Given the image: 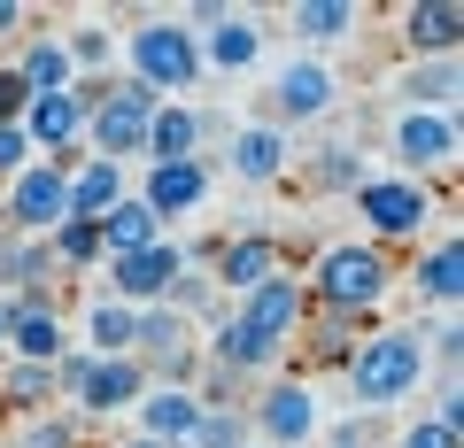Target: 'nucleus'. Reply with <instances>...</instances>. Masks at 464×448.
Wrapping results in <instances>:
<instances>
[{
  "label": "nucleus",
  "mask_w": 464,
  "mask_h": 448,
  "mask_svg": "<svg viewBox=\"0 0 464 448\" xmlns=\"http://www.w3.org/2000/svg\"><path fill=\"white\" fill-rule=\"evenodd\" d=\"M402 286L395 255L372 248V240H325V248L310 255V271H302V294H310V310H333V317H356V325H372V317L387 310V294Z\"/></svg>",
  "instance_id": "f257e3e1"
},
{
  "label": "nucleus",
  "mask_w": 464,
  "mask_h": 448,
  "mask_svg": "<svg viewBox=\"0 0 464 448\" xmlns=\"http://www.w3.org/2000/svg\"><path fill=\"white\" fill-rule=\"evenodd\" d=\"M426 332H418V317L411 325H372L364 340H356V356H348V371H341V386H348V402L364 417H380V410H402V402L426 386Z\"/></svg>",
  "instance_id": "f03ea898"
},
{
  "label": "nucleus",
  "mask_w": 464,
  "mask_h": 448,
  "mask_svg": "<svg viewBox=\"0 0 464 448\" xmlns=\"http://www.w3.org/2000/svg\"><path fill=\"white\" fill-rule=\"evenodd\" d=\"M116 54H124V78L148 85L155 100H186L201 85V47L179 16H140L132 32L116 39Z\"/></svg>",
  "instance_id": "7ed1b4c3"
},
{
  "label": "nucleus",
  "mask_w": 464,
  "mask_h": 448,
  "mask_svg": "<svg viewBox=\"0 0 464 448\" xmlns=\"http://www.w3.org/2000/svg\"><path fill=\"white\" fill-rule=\"evenodd\" d=\"M356 224H364V240L372 248H418V240L441 224V201H433V186H418V178H395V170H372L364 186H356Z\"/></svg>",
  "instance_id": "20e7f679"
},
{
  "label": "nucleus",
  "mask_w": 464,
  "mask_h": 448,
  "mask_svg": "<svg viewBox=\"0 0 464 448\" xmlns=\"http://www.w3.org/2000/svg\"><path fill=\"white\" fill-rule=\"evenodd\" d=\"M248 433H256V448H310L317 433H325L317 386H310V379H295V371L264 379V386L248 395Z\"/></svg>",
  "instance_id": "39448f33"
},
{
  "label": "nucleus",
  "mask_w": 464,
  "mask_h": 448,
  "mask_svg": "<svg viewBox=\"0 0 464 448\" xmlns=\"http://www.w3.org/2000/svg\"><path fill=\"white\" fill-rule=\"evenodd\" d=\"M148 117H155V93L132 78H109V93H101V109H85V155H101V163H140V148H148Z\"/></svg>",
  "instance_id": "423d86ee"
},
{
  "label": "nucleus",
  "mask_w": 464,
  "mask_h": 448,
  "mask_svg": "<svg viewBox=\"0 0 464 448\" xmlns=\"http://www.w3.org/2000/svg\"><path fill=\"white\" fill-rule=\"evenodd\" d=\"M457 117H441V109H395V132H387V155H395V178H441V170H457Z\"/></svg>",
  "instance_id": "0eeeda50"
},
{
  "label": "nucleus",
  "mask_w": 464,
  "mask_h": 448,
  "mask_svg": "<svg viewBox=\"0 0 464 448\" xmlns=\"http://www.w3.org/2000/svg\"><path fill=\"white\" fill-rule=\"evenodd\" d=\"M232 317L248 325V340L271 356V364H286V348H295L302 317H310V294H302V279H295V271H279V279H264L256 294H240V301H232Z\"/></svg>",
  "instance_id": "6e6552de"
},
{
  "label": "nucleus",
  "mask_w": 464,
  "mask_h": 448,
  "mask_svg": "<svg viewBox=\"0 0 464 448\" xmlns=\"http://www.w3.org/2000/svg\"><path fill=\"white\" fill-rule=\"evenodd\" d=\"M209 194H217V163L209 155H186V163H148L140 170V186H132V201L155 216V224H186L194 209H209Z\"/></svg>",
  "instance_id": "1a4fd4ad"
},
{
  "label": "nucleus",
  "mask_w": 464,
  "mask_h": 448,
  "mask_svg": "<svg viewBox=\"0 0 464 448\" xmlns=\"http://www.w3.org/2000/svg\"><path fill=\"white\" fill-rule=\"evenodd\" d=\"M63 216H70V178L54 163H32V170H16V178L0 186V224H8V233L47 240Z\"/></svg>",
  "instance_id": "9d476101"
},
{
  "label": "nucleus",
  "mask_w": 464,
  "mask_h": 448,
  "mask_svg": "<svg viewBox=\"0 0 464 448\" xmlns=\"http://www.w3.org/2000/svg\"><path fill=\"white\" fill-rule=\"evenodd\" d=\"M279 271H286V233L248 224V233H225V240H217L209 279H217V294H225V301H240V294H256L264 279H279Z\"/></svg>",
  "instance_id": "9b49d317"
},
{
  "label": "nucleus",
  "mask_w": 464,
  "mask_h": 448,
  "mask_svg": "<svg viewBox=\"0 0 464 448\" xmlns=\"http://www.w3.org/2000/svg\"><path fill=\"white\" fill-rule=\"evenodd\" d=\"M101 271H109L101 294H116L124 310H155V301H170V286L186 279V248H179V240H155V248L116 255V263H101Z\"/></svg>",
  "instance_id": "f8f14e48"
},
{
  "label": "nucleus",
  "mask_w": 464,
  "mask_h": 448,
  "mask_svg": "<svg viewBox=\"0 0 464 448\" xmlns=\"http://www.w3.org/2000/svg\"><path fill=\"white\" fill-rule=\"evenodd\" d=\"M140 395H148V364H140V356H93L85 379H78V395H70V417L109 425V417H124Z\"/></svg>",
  "instance_id": "ddd939ff"
},
{
  "label": "nucleus",
  "mask_w": 464,
  "mask_h": 448,
  "mask_svg": "<svg viewBox=\"0 0 464 448\" xmlns=\"http://www.w3.org/2000/svg\"><path fill=\"white\" fill-rule=\"evenodd\" d=\"M372 325H356V317H333V310H310L295 332V348H286V364H295V379H341L348 356H356V340H364Z\"/></svg>",
  "instance_id": "4468645a"
},
{
  "label": "nucleus",
  "mask_w": 464,
  "mask_h": 448,
  "mask_svg": "<svg viewBox=\"0 0 464 448\" xmlns=\"http://www.w3.org/2000/svg\"><path fill=\"white\" fill-rule=\"evenodd\" d=\"M333 100H341V78H333L317 54H286L279 78H271V124H279V132H295V124H317Z\"/></svg>",
  "instance_id": "2eb2a0df"
},
{
  "label": "nucleus",
  "mask_w": 464,
  "mask_h": 448,
  "mask_svg": "<svg viewBox=\"0 0 464 448\" xmlns=\"http://www.w3.org/2000/svg\"><path fill=\"white\" fill-rule=\"evenodd\" d=\"M8 364H54L70 348V317L54 294H8Z\"/></svg>",
  "instance_id": "dca6fc26"
},
{
  "label": "nucleus",
  "mask_w": 464,
  "mask_h": 448,
  "mask_svg": "<svg viewBox=\"0 0 464 448\" xmlns=\"http://www.w3.org/2000/svg\"><path fill=\"white\" fill-rule=\"evenodd\" d=\"M225 170H232L240 186H279L286 170H295V132H279L271 117L240 124V132L225 139Z\"/></svg>",
  "instance_id": "f3484780"
},
{
  "label": "nucleus",
  "mask_w": 464,
  "mask_h": 448,
  "mask_svg": "<svg viewBox=\"0 0 464 448\" xmlns=\"http://www.w3.org/2000/svg\"><path fill=\"white\" fill-rule=\"evenodd\" d=\"M194 47H201V78H240V70L264 62V24H256L248 8H232L225 24L194 32Z\"/></svg>",
  "instance_id": "a211bd4d"
},
{
  "label": "nucleus",
  "mask_w": 464,
  "mask_h": 448,
  "mask_svg": "<svg viewBox=\"0 0 464 448\" xmlns=\"http://www.w3.org/2000/svg\"><path fill=\"white\" fill-rule=\"evenodd\" d=\"M464 47V8L457 0H411L402 8V54L411 62H457Z\"/></svg>",
  "instance_id": "6ab92c4d"
},
{
  "label": "nucleus",
  "mask_w": 464,
  "mask_h": 448,
  "mask_svg": "<svg viewBox=\"0 0 464 448\" xmlns=\"http://www.w3.org/2000/svg\"><path fill=\"white\" fill-rule=\"evenodd\" d=\"M24 139H32L39 163L85 148V100L78 93H32V109H24Z\"/></svg>",
  "instance_id": "aec40b11"
},
{
  "label": "nucleus",
  "mask_w": 464,
  "mask_h": 448,
  "mask_svg": "<svg viewBox=\"0 0 464 448\" xmlns=\"http://www.w3.org/2000/svg\"><path fill=\"white\" fill-rule=\"evenodd\" d=\"M194 425H201L194 386H155L148 379V395L132 402V433H148V441H163V448H186V441H194Z\"/></svg>",
  "instance_id": "412c9836"
},
{
  "label": "nucleus",
  "mask_w": 464,
  "mask_h": 448,
  "mask_svg": "<svg viewBox=\"0 0 464 448\" xmlns=\"http://www.w3.org/2000/svg\"><path fill=\"white\" fill-rule=\"evenodd\" d=\"M411 294H418V310L457 317V301H464V248H457V233H441V240L411 263Z\"/></svg>",
  "instance_id": "4be33fe9"
},
{
  "label": "nucleus",
  "mask_w": 464,
  "mask_h": 448,
  "mask_svg": "<svg viewBox=\"0 0 464 448\" xmlns=\"http://www.w3.org/2000/svg\"><path fill=\"white\" fill-rule=\"evenodd\" d=\"M186 155H201V109L194 100H155L140 163H186Z\"/></svg>",
  "instance_id": "5701e85b"
},
{
  "label": "nucleus",
  "mask_w": 464,
  "mask_h": 448,
  "mask_svg": "<svg viewBox=\"0 0 464 448\" xmlns=\"http://www.w3.org/2000/svg\"><path fill=\"white\" fill-rule=\"evenodd\" d=\"M16 78L32 85V93H70L78 70H70L63 32H24V39H16Z\"/></svg>",
  "instance_id": "b1692460"
},
{
  "label": "nucleus",
  "mask_w": 464,
  "mask_h": 448,
  "mask_svg": "<svg viewBox=\"0 0 464 448\" xmlns=\"http://www.w3.org/2000/svg\"><path fill=\"white\" fill-rule=\"evenodd\" d=\"M124 194H132L124 163H101V155H85V163L70 170V216H85V224H101V216H109Z\"/></svg>",
  "instance_id": "393cba45"
},
{
  "label": "nucleus",
  "mask_w": 464,
  "mask_h": 448,
  "mask_svg": "<svg viewBox=\"0 0 464 448\" xmlns=\"http://www.w3.org/2000/svg\"><path fill=\"white\" fill-rule=\"evenodd\" d=\"M179 348H194V325H186L170 301H155V310H140V317H132V356H140L148 371H155V364H170Z\"/></svg>",
  "instance_id": "a878e982"
},
{
  "label": "nucleus",
  "mask_w": 464,
  "mask_h": 448,
  "mask_svg": "<svg viewBox=\"0 0 464 448\" xmlns=\"http://www.w3.org/2000/svg\"><path fill=\"white\" fill-rule=\"evenodd\" d=\"M310 194L317 201H333V194H356V186L372 178V163H364V148H348V139H325V148H310Z\"/></svg>",
  "instance_id": "bb28decb"
},
{
  "label": "nucleus",
  "mask_w": 464,
  "mask_h": 448,
  "mask_svg": "<svg viewBox=\"0 0 464 448\" xmlns=\"http://www.w3.org/2000/svg\"><path fill=\"white\" fill-rule=\"evenodd\" d=\"M295 39L302 47H333V39H356L364 32V8L356 0H295Z\"/></svg>",
  "instance_id": "cd10ccee"
},
{
  "label": "nucleus",
  "mask_w": 464,
  "mask_h": 448,
  "mask_svg": "<svg viewBox=\"0 0 464 448\" xmlns=\"http://www.w3.org/2000/svg\"><path fill=\"white\" fill-rule=\"evenodd\" d=\"M395 93H402V109H441V117H457V100H464V70H457V62H411Z\"/></svg>",
  "instance_id": "c85d7f7f"
},
{
  "label": "nucleus",
  "mask_w": 464,
  "mask_h": 448,
  "mask_svg": "<svg viewBox=\"0 0 464 448\" xmlns=\"http://www.w3.org/2000/svg\"><path fill=\"white\" fill-rule=\"evenodd\" d=\"M0 410H16V417L63 410V395H54V364H0Z\"/></svg>",
  "instance_id": "c756f323"
},
{
  "label": "nucleus",
  "mask_w": 464,
  "mask_h": 448,
  "mask_svg": "<svg viewBox=\"0 0 464 448\" xmlns=\"http://www.w3.org/2000/svg\"><path fill=\"white\" fill-rule=\"evenodd\" d=\"M155 240H170V233H163V224H155L148 209H140L132 194L116 201L109 216H101V263H116V255H140V248H155Z\"/></svg>",
  "instance_id": "7c9ffc66"
},
{
  "label": "nucleus",
  "mask_w": 464,
  "mask_h": 448,
  "mask_svg": "<svg viewBox=\"0 0 464 448\" xmlns=\"http://www.w3.org/2000/svg\"><path fill=\"white\" fill-rule=\"evenodd\" d=\"M132 317L140 310H124L116 294H93V301H85V317H78V325H85L78 348L85 356H132Z\"/></svg>",
  "instance_id": "2f4dec72"
},
{
  "label": "nucleus",
  "mask_w": 464,
  "mask_h": 448,
  "mask_svg": "<svg viewBox=\"0 0 464 448\" xmlns=\"http://www.w3.org/2000/svg\"><path fill=\"white\" fill-rule=\"evenodd\" d=\"M47 255H54V271H63V279H93V271H101V224L63 216V224L47 233Z\"/></svg>",
  "instance_id": "473e14b6"
},
{
  "label": "nucleus",
  "mask_w": 464,
  "mask_h": 448,
  "mask_svg": "<svg viewBox=\"0 0 464 448\" xmlns=\"http://www.w3.org/2000/svg\"><path fill=\"white\" fill-rule=\"evenodd\" d=\"M170 310H179V317H186V325H194V340H201V332H209V325H217V317H225V310H232V301H225V294H217V279H209V271H186V279H179V286H170Z\"/></svg>",
  "instance_id": "72a5a7b5"
},
{
  "label": "nucleus",
  "mask_w": 464,
  "mask_h": 448,
  "mask_svg": "<svg viewBox=\"0 0 464 448\" xmlns=\"http://www.w3.org/2000/svg\"><path fill=\"white\" fill-rule=\"evenodd\" d=\"M63 47H70L78 85H85V78H109V70H116V32H109V24H78V32H63Z\"/></svg>",
  "instance_id": "f704fd0d"
},
{
  "label": "nucleus",
  "mask_w": 464,
  "mask_h": 448,
  "mask_svg": "<svg viewBox=\"0 0 464 448\" xmlns=\"http://www.w3.org/2000/svg\"><path fill=\"white\" fill-rule=\"evenodd\" d=\"M63 286V271H54L47 240H16V263H8V294H54ZM0 294V301H8Z\"/></svg>",
  "instance_id": "c9c22d12"
},
{
  "label": "nucleus",
  "mask_w": 464,
  "mask_h": 448,
  "mask_svg": "<svg viewBox=\"0 0 464 448\" xmlns=\"http://www.w3.org/2000/svg\"><path fill=\"white\" fill-rule=\"evenodd\" d=\"M186 448H256L248 410H201V425H194V441H186Z\"/></svg>",
  "instance_id": "e433bc0d"
},
{
  "label": "nucleus",
  "mask_w": 464,
  "mask_h": 448,
  "mask_svg": "<svg viewBox=\"0 0 464 448\" xmlns=\"http://www.w3.org/2000/svg\"><path fill=\"white\" fill-rule=\"evenodd\" d=\"M78 441H85V417H70V410L24 417V433H16V448H78Z\"/></svg>",
  "instance_id": "4c0bfd02"
},
{
  "label": "nucleus",
  "mask_w": 464,
  "mask_h": 448,
  "mask_svg": "<svg viewBox=\"0 0 464 448\" xmlns=\"http://www.w3.org/2000/svg\"><path fill=\"white\" fill-rule=\"evenodd\" d=\"M426 332V364H441V379H457V364H464V325L457 317H433V325H418Z\"/></svg>",
  "instance_id": "58836bf2"
},
{
  "label": "nucleus",
  "mask_w": 464,
  "mask_h": 448,
  "mask_svg": "<svg viewBox=\"0 0 464 448\" xmlns=\"http://www.w3.org/2000/svg\"><path fill=\"white\" fill-rule=\"evenodd\" d=\"M387 448H464V433H457V425H441V417H411V425H402Z\"/></svg>",
  "instance_id": "ea45409f"
},
{
  "label": "nucleus",
  "mask_w": 464,
  "mask_h": 448,
  "mask_svg": "<svg viewBox=\"0 0 464 448\" xmlns=\"http://www.w3.org/2000/svg\"><path fill=\"white\" fill-rule=\"evenodd\" d=\"M39 155H32V139H24V124H0V186L16 178V170H32Z\"/></svg>",
  "instance_id": "a19ab883"
},
{
  "label": "nucleus",
  "mask_w": 464,
  "mask_h": 448,
  "mask_svg": "<svg viewBox=\"0 0 464 448\" xmlns=\"http://www.w3.org/2000/svg\"><path fill=\"white\" fill-rule=\"evenodd\" d=\"M317 441H325V448H380V433H372V417L356 410V417H341V425H325Z\"/></svg>",
  "instance_id": "79ce46f5"
},
{
  "label": "nucleus",
  "mask_w": 464,
  "mask_h": 448,
  "mask_svg": "<svg viewBox=\"0 0 464 448\" xmlns=\"http://www.w3.org/2000/svg\"><path fill=\"white\" fill-rule=\"evenodd\" d=\"M24 109H32V85L16 78V62H0V124H24Z\"/></svg>",
  "instance_id": "37998d69"
},
{
  "label": "nucleus",
  "mask_w": 464,
  "mask_h": 448,
  "mask_svg": "<svg viewBox=\"0 0 464 448\" xmlns=\"http://www.w3.org/2000/svg\"><path fill=\"white\" fill-rule=\"evenodd\" d=\"M24 24H32V8L24 0H0V39H24Z\"/></svg>",
  "instance_id": "c03bdc74"
},
{
  "label": "nucleus",
  "mask_w": 464,
  "mask_h": 448,
  "mask_svg": "<svg viewBox=\"0 0 464 448\" xmlns=\"http://www.w3.org/2000/svg\"><path fill=\"white\" fill-rule=\"evenodd\" d=\"M116 448H163V441H148V433H124V441H116Z\"/></svg>",
  "instance_id": "a18cd8bd"
},
{
  "label": "nucleus",
  "mask_w": 464,
  "mask_h": 448,
  "mask_svg": "<svg viewBox=\"0 0 464 448\" xmlns=\"http://www.w3.org/2000/svg\"><path fill=\"white\" fill-rule=\"evenodd\" d=\"M0 364H8V310H0Z\"/></svg>",
  "instance_id": "49530a36"
}]
</instances>
